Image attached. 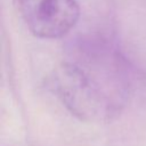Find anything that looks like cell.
I'll list each match as a JSON object with an SVG mask.
<instances>
[{
	"label": "cell",
	"mask_w": 146,
	"mask_h": 146,
	"mask_svg": "<svg viewBox=\"0 0 146 146\" xmlns=\"http://www.w3.org/2000/svg\"><path fill=\"white\" fill-rule=\"evenodd\" d=\"M52 83L65 106L81 120L89 121L116 115L129 89L123 59L104 47L60 64Z\"/></svg>",
	"instance_id": "6da1fadb"
},
{
	"label": "cell",
	"mask_w": 146,
	"mask_h": 146,
	"mask_svg": "<svg viewBox=\"0 0 146 146\" xmlns=\"http://www.w3.org/2000/svg\"><path fill=\"white\" fill-rule=\"evenodd\" d=\"M29 31L40 39H59L76 24L80 8L76 0H17Z\"/></svg>",
	"instance_id": "7a4b0ae2"
}]
</instances>
